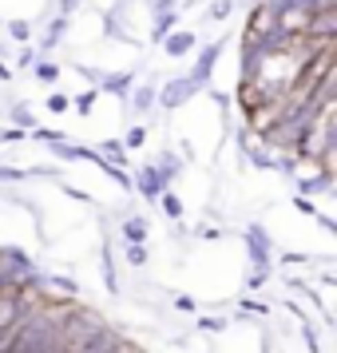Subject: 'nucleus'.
I'll use <instances>...</instances> for the list:
<instances>
[{"label": "nucleus", "mask_w": 337, "mask_h": 353, "mask_svg": "<svg viewBox=\"0 0 337 353\" xmlns=\"http://www.w3.org/2000/svg\"><path fill=\"white\" fill-rule=\"evenodd\" d=\"M60 314H64V302H40V298H32L28 310L20 314V321L12 325V337H8V350L4 353H64Z\"/></svg>", "instance_id": "f257e3e1"}, {"label": "nucleus", "mask_w": 337, "mask_h": 353, "mask_svg": "<svg viewBox=\"0 0 337 353\" xmlns=\"http://www.w3.org/2000/svg\"><path fill=\"white\" fill-rule=\"evenodd\" d=\"M242 242H246V254H250L254 274H266V278H270V270H274V239L266 234V226L246 223L242 226Z\"/></svg>", "instance_id": "f03ea898"}, {"label": "nucleus", "mask_w": 337, "mask_h": 353, "mask_svg": "<svg viewBox=\"0 0 337 353\" xmlns=\"http://www.w3.org/2000/svg\"><path fill=\"white\" fill-rule=\"evenodd\" d=\"M198 92H203V88H198L191 76H175V80H167V83L159 88V96H155V108H159V112H178V108H183L187 99H194Z\"/></svg>", "instance_id": "7ed1b4c3"}, {"label": "nucleus", "mask_w": 337, "mask_h": 353, "mask_svg": "<svg viewBox=\"0 0 337 353\" xmlns=\"http://www.w3.org/2000/svg\"><path fill=\"white\" fill-rule=\"evenodd\" d=\"M131 191L139 194V199H147V203H159V194L167 191V183H163L159 167H155V163H143V167L131 175Z\"/></svg>", "instance_id": "20e7f679"}, {"label": "nucleus", "mask_w": 337, "mask_h": 353, "mask_svg": "<svg viewBox=\"0 0 337 353\" xmlns=\"http://www.w3.org/2000/svg\"><path fill=\"white\" fill-rule=\"evenodd\" d=\"M230 44V40H210L207 48L198 52V60H194V68L187 72L198 88H207V80H210V72H214V64H218V56H223V48Z\"/></svg>", "instance_id": "39448f33"}, {"label": "nucleus", "mask_w": 337, "mask_h": 353, "mask_svg": "<svg viewBox=\"0 0 337 353\" xmlns=\"http://www.w3.org/2000/svg\"><path fill=\"white\" fill-rule=\"evenodd\" d=\"M135 72H103L96 83V92H108V96H131V88H135Z\"/></svg>", "instance_id": "423d86ee"}, {"label": "nucleus", "mask_w": 337, "mask_h": 353, "mask_svg": "<svg viewBox=\"0 0 337 353\" xmlns=\"http://www.w3.org/2000/svg\"><path fill=\"white\" fill-rule=\"evenodd\" d=\"M163 52H167L171 60H183V56H191V52H194V32H191V28H175V32L163 40Z\"/></svg>", "instance_id": "0eeeda50"}, {"label": "nucleus", "mask_w": 337, "mask_h": 353, "mask_svg": "<svg viewBox=\"0 0 337 353\" xmlns=\"http://www.w3.org/2000/svg\"><path fill=\"white\" fill-rule=\"evenodd\" d=\"M119 234H123V242H127V246H147L151 226H147L143 214H127V219H123V226H119Z\"/></svg>", "instance_id": "6e6552de"}, {"label": "nucleus", "mask_w": 337, "mask_h": 353, "mask_svg": "<svg viewBox=\"0 0 337 353\" xmlns=\"http://www.w3.org/2000/svg\"><path fill=\"white\" fill-rule=\"evenodd\" d=\"M155 96H159V88H155V83L147 80V83H135V88H131V112H151V108H155Z\"/></svg>", "instance_id": "1a4fd4ad"}, {"label": "nucleus", "mask_w": 337, "mask_h": 353, "mask_svg": "<svg viewBox=\"0 0 337 353\" xmlns=\"http://www.w3.org/2000/svg\"><path fill=\"white\" fill-rule=\"evenodd\" d=\"M178 17H183V12H178V8H167V12H155V20H151V40H167V36L175 32L178 28Z\"/></svg>", "instance_id": "9d476101"}, {"label": "nucleus", "mask_w": 337, "mask_h": 353, "mask_svg": "<svg viewBox=\"0 0 337 353\" xmlns=\"http://www.w3.org/2000/svg\"><path fill=\"white\" fill-rule=\"evenodd\" d=\"M334 187V171H318V175H309V179H298V194L302 199H309V194H318V191H329Z\"/></svg>", "instance_id": "9b49d317"}, {"label": "nucleus", "mask_w": 337, "mask_h": 353, "mask_svg": "<svg viewBox=\"0 0 337 353\" xmlns=\"http://www.w3.org/2000/svg\"><path fill=\"white\" fill-rule=\"evenodd\" d=\"M8 119H12V128H20V131H36L40 128L28 103H12V108H8Z\"/></svg>", "instance_id": "f8f14e48"}, {"label": "nucleus", "mask_w": 337, "mask_h": 353, "mask_svg": "<svg viewBox=\"0 0 337 353\" xmlns=\"http://www.w3.org/2000/svg\"><path fill=\"white\" fill-rule=\"evenodd\" d=\"M68 32V17H56L48 24V32H44V40H40V52H52V48H60V40H64Z\"/></svg>", "instance_id": "ddd939ff"}, {"label": "nucleus", "mask_w": 337, "mask_h": 353, "mask_svg": "<svg viewBox=\"0 0 337 353\" xmlns=\"http://www.w3.org/2000/svg\"><path fill=\"white\" fill-rule=\"evenodd\" d=\"M155 167H159V175H163V183H167V187H171V179H175L178 171H183V163H178V155H175V151H163Z\"/></svg>", "instance_id": "4468645a"}, {"label": "nucleus", "mask_w": 337, "mask_h": 353, "mask_svg": "<svg viewBox=\"0 0 337 353\" xmlns=\"http://www.w3.org/2000/svg\"><path fill=\"white\" fill-rule=\"evenodd\" d=\"M32 76H36L40 83H48V88H52V83L60 80V64H56V60H36V64H32Z\"/></svg>", "instance_id": "2eb2a0df"}, {"label": "nucleus", "mask_w": 337, "mask_h": 353, "mask_svg": "<svg viewBox=\"0 0 337 353\" xmlns=\"http://www.w3.org/2000/svg\"><path fill=\"white\" fill-rule=\"evenodd\" d=\"M99 262H103L99 270H103V286H108V294H119V278H115V266H112V250H108V246L99 250Z\"/></svg>", "instance_id": "dca6fc26"}, {"label": "nucleus", "mask_w": 337, "mask_h": 353, "mask_svg": "<svg viewBox=\"0 0 337 353\" xmlns=\"http://www.w3.org/2000/svg\"><path fill=\"white\" fill-rule=\"evenodd\" d=\"M159 207H163V214H167V219H183V203H178L175 191H163L159 194Z\"/></svg>", "instance_id": "f3484780"}, {"label": "nucleus", "mask_w": 337, "mask_h": 353, "mask_svg": "<svg viewBox=\"0 0 337 353\" xmlns=\"http://www.w3.org/2000/svg\"><path fill=\"white\" fill-rule=\"evenodd\" d=\"M8 36L17 40V48H20V44H28V40H32V28H28V20H8Z\"/></svg>", "instance_id": "a211bd4d"}, {"label": "nucleus", "mask_w": 337, "mask_h": 353, "mask_svg": "<svg viewBox=\"0 0 337 353\" xmlns=\"http://www.w3.org/2000/svg\"><path fill=\"white\" fill-rule=\"evenodd\" d=\"M246 159L254 163V167H274L278 155H274V151H262V147H246Z\"/></svg>", "instance_id": "6ab92c4d"}, {"label": "nucleus", "mask_w": 337, "mask_h": 353, "mask_svg": "<svg viewBox=\"0 0 337 353\" xmlns=\"http://www.w3.org/2000/svg\"><path fill=\"white\" fill-rule=\"evenodd\" d=\"M119 143H123V151H139V147L147 143V128H139V123H135V128L127 131V139H119Z\"/></svg>", "instance_id": "aec40b11"}, {"label": "nucleus", "mask_w": 337, "mask_h": 353, "mask_svg": "<svg viewBox=\"0 0 337 353\" xmlns=\"http://www.w3.org/2000/svg\"><path fill=\"white\" fill-rule=\"evenodd\" d=\"M96 99H99V92H96V88H88L83 96H76V99H72V108H76L80 115H92V103H96Z\"/></svg>", "instance_id": "412c9836"}, {"label": "nucleus", "mask_w": 337, "mask_h": 353, "mask_svg": "<svg viewBox=\"0 0 337 353\" xmlns=\"http://www.w3.org/2000/svg\"><path fill=\"white\" fill-rule=\"evenodd\" d=\"M44 108H48L52 115H64V112H72V99H68L64 92H52V96H48V103H44Z\"/></svg>", "instance_id": "4be33fe9"}, {"label": "nucleus", "mask_w": 337, "mask_h": 353, "mask_svg": "<svg viewBox=\"0 0 337 353\" xmlns=\"http://www.w3.org/2000/svg\"><path fill=\"white\" fill-rule=\"evenodd\" d=\"M230 8H234V0H214V4L207 8V20H226Z\"/></svg>", "instance_id": "5701e85b"}, {"label": "nucleus", "mask_w": 337, "mask_h": 353, "mask_svg": "<svg viewBox=\"0 0 337 353\" xmlns=\"http://www.w3.org/2000/svg\"><path fill=\"white\" fill-rule=\"evenodd\" d=\"M302 337H305V345H309V353H321V341H318V330H314V321L305 318L302 321Z\"/></svg>", "instance_id": "b1692460"}, {"label": "nucleus", "mask_w": 337, "mask_h": 353, "mask_svg": "<svg viewBox=\"0 0 337 353\" xmlns=\"http://www.w3.org/2000/svg\"><path fill=\"white\" fill-rule=\"evenodd\" d=\"M123 254H127V266H147V258H151V250H147V246H127Z\"/></svg>", "instance_id": "393cba45"}, {"label": "nucleus", "mask_w": 337, "mask_h": 353, "mask_svg": "<svg viewBox=\"0 0 337 353\" xmlns=\"http://www.w3.org/2000/svg\"><path fill=\"white\" fill-rule=\"evenodd\" d=\"M40 56H36V48L32 44H20V52H17V68H32Z\"/></svg>", "instance_id": "a878e982"}, {"label": "nucleus", "mask_w": 337, "mask_h": 353, "mask_svg": "<svg viewBox=\"0 0 337 353\" xmlns=\"http://www.w3.org/2000/svg\"><path fill=\"white\" fill-rule=\"evenodd\" d=\"M198 330H203V334H223L226 318H198Z\"/></svg>", "instance_id": "bb28decb"}, {"label": "nucleus", "mask_w": 337, "mask_h": 353, "mask_svg": "<svg viewBox=\"0 0 337 353\" xmlns=\"http://www.w3.org/2000/svg\"><path fill=\"white\" fill-rule=\"evenodd\" d=\"M24 139H28V131H20V128H4V131H0V143H8V147L24 143Z\"/></svg>", "instance_id": "cd10ccee"}, {"label": "nucleus", "mask_w": 337, "mask_h": 353, "mask_svg": "<svg viewBox=\"0 0 337 353\" xmlns=\"http://www.w3.org/2000/svg\"><path fill=\"white\" fill-rule=\"evenodd\" d=\"M28 171H20V167H0V183H24Z\"/></svg>", "instance_id": "c85d7f7f"}, {"label": "nucleus", "mask_w": 337, "mask_h": 353, "mask_svg": "<svg viewBox=\"0 0 337 353\" xmlns=\"http://www.w3.org/2000/svg\"><path fill=\"white\" fill-rule=\"evenodd\" d=\"M294 210H298V214H309V219H314V214H318V203H309V199H302V194H298V199H294Z\"/></svg>", "instance_id": "c756f323"}, {"label": "nucleus", "mask_w": 337, "mask_h": 353, "mask_svg": "<svg viewBox=\"0 0 337 353\" xmlns=\"http://www.w3.org/2000/svg\"><path fill=\"white\" fill-rule=\"evenodd\" d=\"M76 4H80V0H60V4H56V17H68V20H72Z\"/></svg>", "instance_id": "7c9ffc66"}, {"label": "nucleus", "mask_w": 337, "mask_h": 353, "mask_svg": "<svg viewBox=\"0 0 337 353\" xmlns=\"http://www.w3.org/2000/svg\"><path fill=\"white\" fill-rule=\"evenodd\" d=\"M242 310H246V314H266V305H262V302H254V298H242Z\"/></svg>", "instance_id": "2f4dec72"}, {"label": "nucleus", "mask_w": 337, "mask_h": 353, "mask_svg": "<svg viewBox=\"0 0 337 353\" xmlns=\"http://www.w3.org/2000/svg\"><path fill=\"white\" fill-rule=\"evenodd\" d=\"M175 310H183V314H191V310H194V298H187V294H178V298H175Z\"/></svg>", "instance_id": "473e14b6"}, {"label": "nucleus", "mask_w": 337, "mask_h": 353, "mask_svg": "<svg viewBox=\"0 0 337 353\" xmlns=\"http://www.w3.org/2000/svg\"><path fill=\"white\" fill-rule=\"evenodd\" d=\"M64 191L72 194V199H80V203H92V194H88V191H80V187H68V183H64Z\"/></svg>", "instance_id": "72a5a7b5"}, {"label": "nucleus", "mask_w": 337, "mask_h": 353, "mask_svg": "<svg viewBox=\"0 0 337 353\" xmlns=\"http://www.w3.org/2000/svg\"><path fill=\"white\" fill-rule=\"evenodd\" d=\"M198 239H207V242H214V239H218V230H214V226H198Z\"/></svg>", "instance_id": "f704fd0d"}, {"label": "nucleus", "mask_w": 337, "mask_h": 353, "mask_svg": "<svg viewBox=\"0 0 337 353\" xmlns=\"http://www.w3.org/2000/svg\"><path fill=\"white\" fill-rule=\"evenodd\" d=\"M314 219H318V223L325 226V230H337V223H334V219H329V214H321V210H318V214H314Z\"/></svg>", "instance_id": "c9c22d12"}, {"label": "nucleus", "mask_w": 337, "mask_h": 353, "mask_svg": "<svg viewBox=\"0 0 337 353\" xmlns=\"http://www.w3.org/2000/svg\"><path fill=\"white\" fill-rule=\"evenodd\" d=\"M0 80H4V83H8V80H12V68H8V64H4V60H0Z\"/></svg>", "instance_id": "e433bc0d"}]
</instances>
